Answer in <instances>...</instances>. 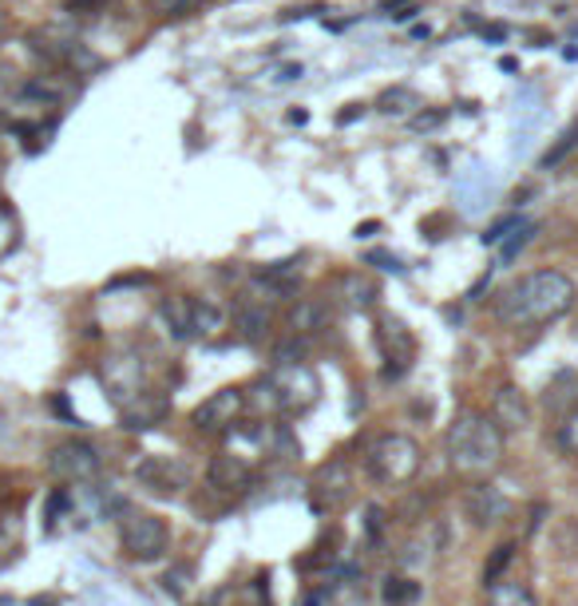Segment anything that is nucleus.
Here are the masks:
<instances>
[{
	"instance_id": "1",
	"label": "nucleus",
	"mask_w": 578,
	"mask_h": 606,
	"mask_svg": "<svg viewBox=\"0 0 578 606\" xmlns=\"http://www.w3.org/2000/svg\"><path fill=\"white\" fill-rule=\"evenodd\" d=\"M575 302V278L563 270H531L496 298V322L507 329H539V325L563 322Z\"/></svg>"
},
{
	"instance_id": "2",
	"label": "nucleus",
	"mask_w": 578,
	"mask_h": 606,
	"mask_svg": "<svg viewBox=\"0 0 578 606\" xmlns=\"http://www.w3.org/2000/svg\"><path fill=\"white\" fill-rule=\"evenodd\" d=\"M444 452L455 476L487 480L504 464V432L496 429V420L487 417V412H472L467 408V412H460L448 424Z\"/></svg>"
},
{
	"instance_id": "3",
	"label": "nucleus",
	"mask_w": 578,
	"mask_h": 606,
	"mask_svg": "<svg viewBox=\"0 0 578 606\" xmlns=\"http://www.w3.org/2000/svg\"><path fill=\"white\" fill-rule=\"evenodd\" d=\"M266 400L278 408L281 417H305L313 405L321 400V376L305 361H274V369L262 381Z\"/></svg>"
},
{
	"instance_id": "4",
	"label": "nucleus",
	"mask_w": 578,
	"mask_h": 606,
	"mask_svg": "<svg viewBox=\"0 0 578 606\" xmlns=\"http://www.w3.org/2000/svg\"><path fill=\"white\" fill-rule=\"evenodd\" d=\"M365 471L381 488H404L420 476V444L404 432H384L365 452Z\"/></svg>"
},
{
	"instance_id": "5",
	"label": "nucleus",
	"mask_w": 578,
	"mask_h": 606,
	"mask_svg": "<svg viewBox=\"0 0 578 606\" xmlns=\"http://www.w3.org/2000/svg\"><path fill=\"white\" fill-rule=\"evenodd\" d=\"M100 385L115 408H127L147 393V365L139 353H112L100 361Z\"/></svg>"
},
{
	"instance_id": "6",
	"label": "nucleus",
	"mask_w": 578,
	"mask_h": 606,
	"mask_svg": "<svg viewBox=\"0 0 578 606\" xmlns=\"http://www.w3.org/2000/svg\"><path fill=\"white\" fill-rule=\"evenodd\" d=\"M119 544H124V551L131 555V559L151 563V559H159V555L166 551L171 532H166V523L159 520V515L127 512L124 520H119Z\"/></svg>"
},
{
	"instance_id": "7",
	"label": "nucleus",
	"mask_w": 578,
	"mask_h": 606,
	"mask_svg": "<svg viewBox=\"0 0 578 606\" xmlns=\"http://www.w3.org/2000/svg\"><path fill=\"white\" fill-rule=\"evenodd\" d=\"M377 349H381V361H384V381H401L416 361L413 329L393 314H384L377 322Z\"/></svg>"
},
{
	"instance_id": "8",
	"label": "nucleus",
	"mask_w": 578,
	"mask_h": 606,
	"mask_svg": "<svg viewBox=\"0 0 578 606\" xmlns=\"http://www.w3.org/2000/svg\"><path fill=\"white\" fill-rule=\"evenodd\" d=\"M242 408H246V388H218V393H210L203 405L190 412V424H195L198 432H230L242 420Z\"/></svg>"
},
{
	"instance_id": "9",
	"label": "nucleus",
	"mask_w": 578,
	"mask_h": 606,
	"mask_svg": "<svg viewBox=\"0 0 578 606\" xmlns=\"http://www.w3.org/2000/svg\"><path fill=\"white\" fill-rule=\"evenodd\" d=\"M377 298H381V285L361 270H345L325 285V302H330V310H345V314H365V310L377 305Z\"/></svg>"
},
{
	"instance_id": "10",
	"label": "nucleus",
	"mask_w": 578,
	"mask_h": 606,
	"mask_svg": "<svg viewBox=\"0 0 578 606\" xmlns=\"http://www.w3.org/2000/svg\"><path fill=\"white\" fill-rule=\"evenodd\" d=\"M48 468L63 483H88L100 476V452L88 440H63L60 448H53V456H48Z\"/></svg>"
},
{
	"instance_id": "11",
	"label": "nucleus",
	"mask_w": 578,
	"mask_h": 606,
	"mask_svg": "<svg viewBox=\"0 0 578 606\" xmlns=\"http://www.w3.org/2000/svg\"><path fill=\"white\" fill-rule=\"evenodd\" d=\"M310 496L317 512H337V508H345L352 500V468L345 461L321 464L310 483Z\"/></svg>"
},
{
	"instance_id": "12",
	"label": "nucleus",
	"mask_w": 578,
	"mask_h": 606,
	"mask_svg": "<svg viewBox=\"0 0 578 606\" xmlns=\"http://www.w3.org/2000/svg\"><path fill=\"white\" fill-rule=\"evenodd\" d=\"M135 480L143 483L147 491H155V496H178L186 488V480H190V471L175 456H143L139 468H135Z\"/></svg>"
},
{
	"instance_id": "13",
	"label": "nucleus",
	"mask_w": 578,
	"mask_h": 606,
	"mask_svg": "<svg viewBox=\"0 0 578 606\" xmlns=\"http://www.w3.org/2000/svg\"><path fill=\"white\" fill-rule=\"evenodd\" d=\"M492 420H496V429L504 432H523L531 424V400H527L523 388L516 385H499L496 397H492Z\"/></svg>"
},
{
	"instance_id": "14",
	"label": "nucleus",
	"mask_w": 578,
	"mask_h": 606,
	"mask_svg": "<svg viewBox=\"0 0 578 606\" xmlns=\"http://www.w3.org/2000/svg\"><path fill=\"white\" fill-rule=\"evenodd\" d=\"M207 480H210V488L222 491V496H242V491L254 483V468H250V461H242L238 452H222V456L210 461Z\"/></svg>"
},
{
	"instance_id": "15",
	"label": "nucleus",
	"mask_w": 578,
	"mask_h": 606,
	"mask_svg": "<svg viewBox=\"0 0 578 606\" xmlns=\"http://www.w3.org/2000/svg\"><path fill=\"white\" fill-rule=\"evenodd\" d=\"M254 285H258V293L274 298V302H289V298H298L301 266L293 258H289V261H269V266L254 270Z\"/></svg>"
},
{
	"instance_id": "16",
	"label": "nucleus",
	"mask_w": 578,
	"mask_h": 606,
	"mask_svg": "<svg viewBox=\"0 0 578 606\" xmlns=\"http://www.w3.org/2000/svg\"><path fill=\"white\" fill-rule=\"evenodd\" d=\"M269 329H274V310H269L262 298H242L234 305V334L246 341V346H258L266 341Z\"/></svg>"
},
{
	"instance_id": "17",
	"label": "nucleus",
	"mask_w": 578,
	"mask_h": 606,
	"mask_svg": "<svg viewBox=\"0 0 578 606\" xmlns=\"http://www.w3.org/2000/svg\"><path fill=\"white\" fill-rule=\"evenodd\" d=\"M330 302L325 298H298L289 305V334L293 337H313L330 325Z\"/></svg>"
},
{
	"instance_id": "18",
	"label": "nucleus",
	"mask_w": 578,
	"mask_h": 606,
	"mask_svg": "<svg viewBox=\"0 0 578 606\" xmlns=\"http://www.w3.org/2000/svg\"><path fill=\"white\" fill-rule=\"evenodd\" d=\"M464 512H467V520H472L475 527H492V523H499L507 515V500L499 496V488L479 483V488L467 491Z\"/></svg>"
},
{
	"instance_id": "19",
	"label": "nucleus",
	"mask_w": 578,
	"mask_h": 606,
	"mask_svg": "<svg viewBox=\"0 0 578 606\" xmlns=\"http://www.w3.org/2000/svg\"><path fill=\"white\" fill-rule=\"evenodd\" d=\"M124 412V429H131V432H143V429H155L159 420L166 417V400L163 397H155L151 388H147L143 397H135L127 408H119Z\"/></svg>"
},
{
	"instance_id": "20",
	"label": "nucleus",
	"mask_w": 578,
	"mask_h": 606,
	"mask_svg": "<svg viewBox=\"0 0 578 606\" xmlns=\"http://www.w3.org/2000/svg\"><path fill=\"white\" fill-rule=\"evenodd\" d=\"M543 408H547V412H555V417H563V412L578 408V373L563 369V373L551 376L547 397H543Z\"/></svg>"
},
{
	"instance_id": "21",
	"label": "nucleus",
	"mask_w": 578,
	"mask_h": 606,
	"mask_svg": "<svg viewBox=\"0 0 578 606\" xmlns=\"http://www.w3.org/2000/svg\"><path fill=\"white\" fill-rule=\"evenodd\" d=\"M420 107H424V100L413 88H389V92H381V100H377V112L389 119H413Z\"/></svg>"
},
{
	"instance_id": "22",
	"label": "nucleus",
	"mask_w": 578,
	"mask_h": 606,
	"mask_svg": "<svg viewBox=\"0 0 578 606\" xmlns=\"http://www.w3.org/2000/svg\"><path fill=\"white\" fill-rule=\"evenodd\" d=\"M159 314H163L166 329L175 341H195V325H190V298H166L159 305Z\"/></svg>"
},
{
	"instance_id": "23",
	"label": "nucleus",
	"mask_w": 578,
	"mask_h": 606,
	"mask_svg": "<svg viewBox=\"0 0 578 606\" xmlns=\"http://www.w3.org/2000/svg\"><path fill=\"white\" fill-rule=\"evenodd\" d=\"M190 325H195V337H215L218 329H227V310L215 302H195L190 298Z\"/></svg>"
},
{
	"instance_id": "24",
	"label": "nucleus",
	"mask_w": 578,
	"mask_h": 606,
	"mask_svg": "<svg viewBox=\"0 0 578 606\" xmlns=\"http://www.w3.org/2000/svg\"><path fill=\"white\" fill-rule=\"evenodd\" d=\"M487 606H539L535 595H531V586L523 583H492L487 586Z\"/></svg>"
},
{
	"instance_id": "25",
	"label": "nucleus",
	"mask_w": 578,
	"mask_h": 606,
	"mask_svg": "<svg viewBox=\"0 0 578 606\" xmlns=\"http://www.w3.org/2000/svg\"><path fill=\"white\" fill-rule=\"evenodd\" d=\"M575 147H578V119H575V124L563 127V131H558L555 147H547V155L539 159V167H543V171L558 167V163H563V159H567L570 151H575Z\"/></svg>"
},
{
	"instance_id": "26",
	"label": "nucleus",
	"mask_w": 578,
	"mask_h": 606,
	"mask_svg": "<svg viewBox=\"0 0 578 606\" xmlns=\"http://www.w3.org/2000/svg\"><path fill=\"white\" fill-rule=\"evenodd\" d=\"M535 231H539V222H535V219H519V222H516V231L507 234V238L496 246V250H499V258H504V261H511V258H516V254L523 250L527 242L535 238Z\"/></svg>"
},
{
	"instance_id": "27",
	"label": "nucleus",
	"mask_w": 578,
	"mask_h": 606,
	"mask_svg": "<svg viewBox=\"0 0 578 606\" xmlns=\"http://www.w3.org/2000/svg\"><path fill=\"white\" fill-rule=\"evenodd\" d=\"M555 448L563 452V456H578V408H570V412H563V417H558Z\"/></svg>"
},
{
	"instance_id": "28",
	"label": "nucleus",
	"mask_w": 578,
	"mask_h": 606,
	"mask_svg": "<svg viewBox=\"0 0 578 606\" xmlns=\"http://www.w3.org/2000/svg\"><path fill=\"white\" fill-rule=\"evenodd\" d=\"M416 595H420V586H416L413 579H404V575H389V579H384V603H389V606L413 603Z\"/></svg>"
},
{
	"instance_id": "29",
	"label": "nucleus",
	"mask_w": 578,
	"mask_h": 606,
	"mask_svg": "<svg viewBox=\"0 0 578 606\" xmlns=\"http://www.w3.org/2000/svg\"><path fill=\"white\" fill-rule=\"evenodd\" d=\"M511 559H516V544H499L496 551H492V559L484 563V583H487V586L496 583V579L504 575V567L511 563Z\"/></svg>"
},
{
	"instance_id": "30",
	"label": "nucleus",
	"mask_w": 578,
	"mask_h": 606,
	"mask_svg": "<svg viewBox=\"0 0 578 606\" xmlns=\"http://www.w3.org/2000/svg\"><path fill=\"white\" fill-rule=\"evenodd\" d=\"M63 512H68V491H63V488H56L53 496H48V508H44V527H48V532H53V527H56V520H60Z\"/></svg>"
},
{
	"instance_id": "31",
	"label": "nucleus",
	"mask_w": 578,
	"mask_h": 606,
	"mask_svg": "<svg viewBox=\"0 0 578 606\" xmlns=\"http://www.w3.org/2000/svg\"><path fill=\"white\" fill-rule=\"evenodd\" d=\"M147 4L159 16H186L190 9H198V0H147Z\"/></svg>"
},
{
	"instance_id": "32",
	"label": "nucleus",
	"mask_w": 578,
	"mask_h": 606,
	"mask_svg": "<svg viewBox=\"0 0 578 606\" xmlns=\"http://www.w3.org/2000/svg\"><path fill=\"white\" fill-rule=\"evenodd\" d=\"M444 119H448V112H416V116L408 119V127H413V131H436Z\"/></svg>"
},
{
	"instance_id": "33",
	"label": "nucleus",
	"mask_w": 578,
	"mask_h": 606,
	"mask_svg": "<svg viewBox=\"0 0 578 606\" xmlns=\"http://www.w3.org/2000/svg\"><path fill=\"white\" fill-rule=\"evenodd\" d=\"M516 222H519V214H511V219H504V222H496L492 231L484 234V246H499V242L507 238V234L516 231Z\"/></svg>"
},
{
	"instance_id": "34",
	"label": "nucleus",
	"mask_w": 578,
	"mask_h": 606,
	"mask_svg": "<svg viewBox=\"0 0 578 606\" xmlns=\"http://www.w3.org/2000/svg\"><path fill=\"white\" fill-rule=\"evenodd\" d=\"M107 0H68V12H72V16H95Z\"/></svg>"
},
{
	"instance_id": "35",
	"label": "nucleus",
	"mask_w": 578,
	"mask_h": 606,
	"mask_svg": "<svg viewBox=\"0 0 578 606\" xmlns=\"http://www.w3.org/2000/svg\"><path fill=\"white\" fill-rule=\"evenodd\" d=\"M369 261H372V266H381V270H396V273L404 270L401 258H393V254H384V250H372V254H369Z\"/></svg>"
},
{
	"instance_id": "36",
	"label": "nucleus",
	"mask_w": 578,
	"mask_h": 606,
	"mask_svg": "<svg viewBox=\"0 0 578 606\" xmlns=\"http://www.w3.org/2000/svg\"><path fill=\"white\" fill-rule=\"evenodd\" d=\"M365 515H369V535H372V539H381V520H384V512L377 508V503H369V512H365Z\"/></svg>"
},
{
	"instance_id": "37",
	"label": "nucleus",
	"mask_w": 578,
	"mask_h": 606,
	"mask_svg": "<svg viewBox=\"0 0 578 606\" xmlns=\"http://www.w3.org/2000/svg\"><path fill=\"white\" fill-rule=\"evenodd\" d=\"M53 408H56V412H63V417L72 420V424H80V420H76V412H72V405H68V397H63V393H56V397H53Z\"/></svg>"
},
{
	"instance_id": "38",
	"label": "nucleus",
	"mask_w": 578,
	"mask_h": 606,
	"mask_svg": "<svg viewBox=\"0 0 578 606\" xmlns=\"http://www.w3.org/2000/svg\"><path fill=\"white\" fill-rule=\"evenodd\" d=\"M4 24H9V16H4V9H0V36H4Z\"/></svg>"
},
{
	"instance_id": "39",
	"label": "nucleus",
	"mask_w": 578,
	"mask_h": 606,
	"mask_svg": "<svg viewBox=\"0 0 578 606\" xmlns=\"http://www.w3.org/2000/svg\"><path fill=\"white\" fill-rule=\"evenodd\" d=\"M32 606H53V603H48V598H36V603H32Z\"/></svg>"
},
{
	"instance_id": "40",
	"label": "nucleus",
	"mask_w": 578,
	"mask_h": 606,
	"mask_svg": "<svg viewBox=\"0 0 578 606\" xmlns=\"http://www.w3.org/2000/svg\"><path fill=\"white\" fill-rule=\"evenodd\" d=\"M198 4H207V0H198Z\"/></svg>"
},
{
	"instance_id": "41",
	"label": "nucleus",
	"mask_w": 578,
	"mask_h": 606,
	"mask_svg": "<svg viewBox=\"0 0 578 606\" xmlns=\"http://www.w3.org/2000/svg\"><path fill=\"white\" fill-rule=\"evenodd\" d=\"M575 334H578V329H575Z\"/></svg>"
}]
</instances>
